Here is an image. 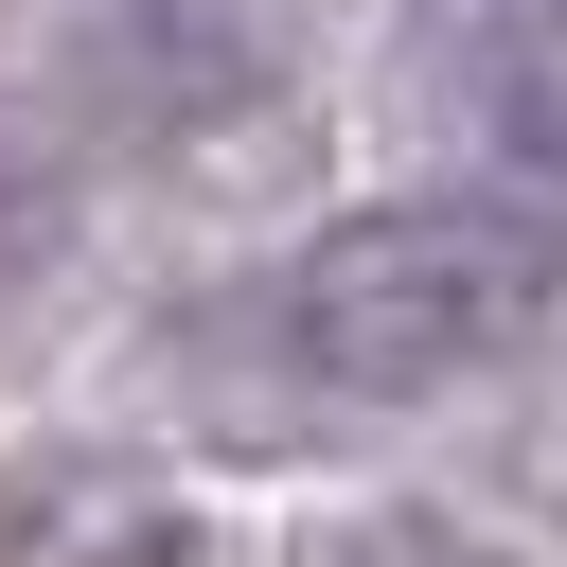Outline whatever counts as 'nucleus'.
Listing matches in <instances>:
<instances>
[{"instance_id": "obj_1", "label": "nucleus", "mask_w": 567, "mask_h": 567, "mask_svg": "<svg viewBox=\"0 0 567 567\" xmlns=\"http://www.w3.org/2000/svg\"><path fill=\"white\" fill-rule=\"evenodd\" d=\"M549 301H567V248L514 195H390L284 266V372L337 408H425V390L532 354Z\"/></svg>"}, {"instance_id": "obj_2", "label": "nucleus", "mask_w": 567, "mask_h": 567, "mask_svg": "<svg viewBox=\"0 0 567 567\" xmlns=\"http://www.w3.org/2000/svg\"><path fill=\"white\" fill-rule=\"evenodd\" d=\"M53 266H71V177H53V159H35L18 124H0V319H18V301L53 284Z\"/></svg>"}, {"instance_id": "obj_3", "label": "nucleus", "mask_w": 567, "mask_h": 567, "mask_svg": "<svg viewBox=\"0 0 567 567\" xmlns=\"http://www.w3.org/2000/svg\"><path fill=\"white\" fill-rule=\"evenodd\" d=\"M496 159H514V195H532V230H549V213H567V71H532V89H514Z\"/></svg>"}, {"instance_id": "obj_4", "label": "nucleus", "mask_w": 567, "mask_h": 567, "mask_svg": "<svg viewBox=\"0 0 567 567\" xmlns=\"http://www.w3.org/2000/svg\"><path fill=\"white\" fill-rule=\"evenodd\" d=\"M461 53L532 89V71H567V0H461Z\"/></svg>"}]
</instances>
